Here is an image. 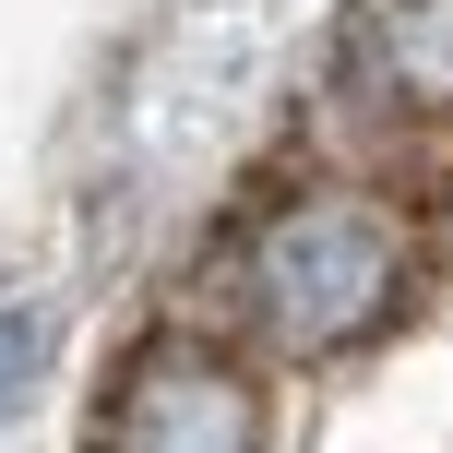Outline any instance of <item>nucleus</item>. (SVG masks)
I'll return each mask as SVG.
<instances>
[{
    "mask_svg": "<svg viewBox=\"0 0 453 453\" xmlns=\"http://www.w3.org/2000/svg\"><path fill=\"white\" fill-rule=\"evenodd\" d=\"M346 60L394 119H453V0H358Z\"/></svg>",
    "mask_w": 453,
    "mask_h": 453,
    "instance_id": "3",
    "label": "nucleus"
},
{
    "mask_svg": "<svg viewBox=\"0 0 453 453\" xmlns=\"http://www.w3.org/2000/svg\"><path fill=\"white\" fill-rule=\"evenodd\" d=\"M418 287V239L382 191H298L239 239V311L274 358H346Z\"/></svg>",
    "mask_w": 453,
    "mask_h": 453,
    "instance_id": "1",
    "label": "nucleus"
},
{
    "mask_svg": "<svg viewBox=\"0 0 453 453\" xmlns=\"http://www.w3.org/2000/svg\"><path fill=\"white\" fill-rule=\"evenodd\" d=\"M36 358H48V322L24 311V298H0V406H12V394L36 382Z\"/></svg>",
    "mask_w": 453,
    "mask_h": 453,
    "instance_id": "4",
    "label": "nucleus"
},
{
    "mask_svg": "<svg viewBox=\"0 0 453 453\" xmlns=\"http://www.w3.org/2000/svg\"><path fill=\"white\" fill-rule=\"evenodd\" d=\"M96 430L132 441V453H250L274 418H263V382H250L226 346H203V334H143L132 358L108 370Z\"/></svg>",
    "mask_w": 453,
    "mask_h": 453,
    "instance_id": "2",
    "label": "nucleus"
}]
</instances>
